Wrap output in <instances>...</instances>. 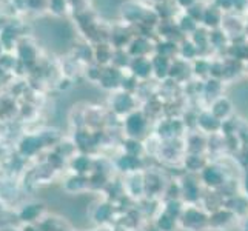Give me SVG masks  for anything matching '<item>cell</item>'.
Here are the masks:
<instances>
[{"label":"cell","mask_w":248,"mask_h":231,"mask_svg":"<svg viewBox=\"0 0 248 231\" xmlns=\"http://www.w3.org/2000/svg\"><path fill=\"white\" fill-rule=\"evenodd\" d=\"M182 28L183 29H194V23L191 22V19H183L182 20Z\"/></svg>","instance_id":"obj_14"},{"label":"cell","mask_w":248,"mask_h":231,"mask_svg":"<svg viewBox=\"0 0 248 231\" xmlns=\"http://www.w3.org/2000/svg\"><path fill=\"white\" fill-rule=\"evenodd\" d=\"M173 49H174L173 45H160L159 46V51H160L162 54H169V52H173Z\"/></svg>","instance_id":"obj_16"},{"label":"cell","mask_w":248,"mask_h":231,"mask_svg":"<svg viewBox=\"0 0 248 231\" xmlns=\"http://www.w3.org/2000/svg\"><path fill=\"white\" fill-rule=\"evenodd\" d=\"M29 5L34 6V8H37L39 5H42V0H29Z\"/></svg>","instance_id":"obj_23"},{"label":"cell","mask_w":248,"mask_h":231,"mask_svg":"<svg viewBox=\"0 0 248 231\" xmlns=\"http://www.w3.org/2000/svg\"><path fill=\"white\" fill-rule=\"evenodd\" d=\"M213 39H214V42H217V43H222V42H223V39H222V36H220L219 33H214Z\"/></svg>","instance_id":"obj_21"},{"label":"cell","mask_w":248,"mask_h":231,"mask_svg":"<svg viewBox=\"0 0 248 231\" xmlns=\"http://www.w3.org/2000/svg\"><path fill=\"white\" fill-rule=\"evenodd\" d=\"M116 80H117V73H113L111 69H108L103 76V83L106 87H111V85H116Z\"/></svg>","instance_id":"obj_4"},{"label":"cell","mask_w":248,"mask_h":231,"mask_svg":"<svg viewBox=\"0 0 248 231\" xmlns=\"http://www.w3.org/2000/svg\"><path fill=\"white\" fill-rule=\"evenodd\" d=\"M199 69H201V73H204V69H207V66H205L204 63H199V65H197V71H199Z\"/></svg>","instance_id":"obj_25"},{"label":"cell","mask_w":248,"mask_h":231,"mask_svg":"<svg viewBox=\"0 0 248 231\" xmlns=\"http://www.w3.org/2000/svg\"><path fill=\"white\" fill-rule=\"evenodd\" d=\"M217 90H219V85H217V82H210L207 87V91L210 92V94H216L217 92Z\"/></svg>","instance_id":"obj_13"},{"label":"cell","mask_w":248,"mask_h":231,"mask_svg":"<svg viewBox=\"0 0 248 231\" xmlns=\"http://www.w3.org/2000/svg\"><path fill=\"white\" fill-rule=\"evenodd\" d=\"M191 16L193 17H201V9L199 8H193L191 9Z\"/></svg>","instance_id":"obj_22"},{"label":"cell","mask_w":248,"mask_h":231,"mask_svg":"<svg viewBox=\"0 0 248 231\" xmlns=\"http://www.w3.org/2000/svg\"><path fill=\"white\" fill-rule=\"evenodd\" d=\"M20 56H22V59L25 62H31L34 59V52H33V49L29 46H22L20 48Z\"/></svg>","instance_id":"obj_6"},{"label":"cell","mask_w":248,"mask_h":231,"mask_svg":"<svg viewBox=\"0 0 248 231\" xmlns=\"http://www.w3.org/2000/svg\"><path fill=\"white\" fill-rule=\"evenodd\" d=\"M217 20H219V16H217V12L214 9L208 11L207 14H205V22H207L208 25H216Z\"/></svg>","instance_id":"obj_9"},{"label":"cell","mask_w":248,"mask_h":231,"mask_svg":"<svg viewBox=\"0 0 248 231\" xmlns=\"http://www.w3.org/2000/svg\"><path fill=\"white\" fill-rule=\"evenodd\" d=\"M36 213H37V208H36V207H29V208H26V210L23 211V217H25V219H33V217L36 216Z\"/></svg>","instance_id":"obj_12"},{"label":"cell","mask_w":248,"mask_h":231,"mask_svg":"<svg viewBox=\"0 0 248 231\" xmlns=\"http://www.w3.org/2000/svg\"><path fill=\"white\" fill-rule=\"evenodd\" d=\"M52 8H54L57 12H60V11L63 9V0H52Z\"/></svg>","instance_id":"obj_17"},{"label":"cell","mask_w":248,"mask_h":231,"mask_svg":"<svg viewBox=\"0 0 248 231\" xmlns=\"http://www.w3.org/2000/svg\"><path fill=\"white\" fill-rule=\"evenodd\" d=\"M179 2H180L182 5H190V3H191L193 0H179Z\"/></svg>","instance_id":"obj_26"},{"label":"cell","mask_w":248,"mask_h":231,"mask_svg":"<svg viewBox=\"0 0 248 231\" xmlns=\"http://www.w3.org/2000/svg\"><path fill=\"white\" fill-rule=\"evenodd\" d=\"M125 16L128 17V19H137L139 16H140V9L139 8H128V9H125Z\"/></svg>","instance_id":"obj_10"},{"label":"cell","mask_w":248,"mask_h":231,"mask_svg":"<svg viewBox=\"0 0 248 231\" xmlns=\"http://www.w3.org/2000/svg\"><path fill=\"white\" fill-rule=\"evenodd\" d=\"M108 59V51L105 46H100L99 48V60H106Z\"/></svg>","instance_id":"obj_15"},{"label":"cell","mask_w":248,"mask_h":231,"mask_svg":"<svg viewBox=\"0 0 248 231\" xmlns=\"http://www.w3.org/2000/svg\"><path fill=\"white\" fill-rule=\"evenodd\" d=\"M183 52H185L187 56H193V52H194V51H193V46H191V45H185Z\"/></svg>","instance_id":"obj_20"},{"label":"cell","mask_w":248,"mask_h":231,"mask_svg":"<svg viewBox=\"0 0 248 231\" xmlns=\"http://www.w3.org/2000/svg\"><path fill=\"white\" fill-rule=\"evenodd\" d=\"M148 49V46H147V42L145 40H137L134 46H133V54H140V52H145Z\"/></svg>","instance_id":"obj_7"},{"label":"cell","mask_w":248,"mask_h":231,"mask_svg":"<svg viewBox=\"0 0 248 231\" xmlns=\"http://www.w3.org/2000/svg\"><path fill=\"white\" fill-rule=\"evenodd\" d=\"M142 127H143V120H142L140 116L134 114L133 117H129V120H128V128H129V131H133V133L140 131Z\"/></svg>","instance_id":"obj_1"},{"label":"cell","mask_w":248,"mask_h":231,"mask_svg":"<svg viewBox=\"0 0 248 231\" xmlns=\"http://www.w3.org/2000/svg\"><path fill=\"white\" fill-rule=\"evenodd\" d=\"M86 163H88V162H86V159H80V160H77V162H76V167H77V168L82 171L83 168H85V165H86Z\"/></svg>","instance_id":"obj_19"},{"label":"cell","mask_w":248,"mask_h":231,"mask_svg":"<svg viewBox=\"0 0 248 231\" xmlns=\"http://www.w3.org/2000/svg\"><path fill=\"white\" fill-rule=\"evenodd\" d=\"M134 69L139 76H147V73L150 71V65L145 62V60H137L134 63Z\"/></svg>","instance_id":"obj_2"},{"label":"cell","mask_w":248,"mask_h":231,"mask_svg":"<svg viewBox=\"0 0 248 231\" xmlns=\"http://www.w3.org/2000/svg\"><path fill=\"white\" fill-rule=\"evenodd\" d=\"M156 68H157V73H159V76H164L166 73V60L164 57H157L156 59Z\"/></svg>","instance_id":"obj_8"},{"label":"cell","mask_w":248,"mask_h":231,"mask_svg":"<svg viewBox=\"0 0 248 231\" xmlns=\"http://www.w3.org/2000/svg\"><path fill=\"white\" fill-rule=\"evenodd\" d=\"M37 140L36 139H26L25 142H23V146H22V149L25 151V153H33L36 148H37Z\"/></svg>","instance_id":"obj_5"},{"label":"cell","mask_w":248,"mask_h":231,"mask_svg":"<svg viewBox=\"0 0 248 231\" xmlns=\"http://www.w3.org/2000/svg\"><path fill=\"white\" fill-rule=\"evenodd\" d=\"M131 106V99L128 97V96H120L117 100H116V108L119 109V111H125V109H128Z\"/></svg>","instance_id":"obj_3"},{"label":"cell","mask_w":248,"mask_h":231,"mask_svg":"<svg viewBox=\"0 0 248 231\" xmlns=\"http://www.w3.org/2000/svg\"><path fill=\"white\" fill-rule=\"evenodd\" d=\"M196 42L201 43V45L205 43V33H204V31H199V33L196 34Z\"/></svg>","instance_id":"obj_18"},{"label":"cell","mask_w":248,"mask_h":231,"mask_svg":"<svg viewBox=\"0 0 248 231\" xmlns=\"http://www.w3.org/2000/svg\"><path fill=\"white\" fill-rule=\"evenodd\" d=\"M227 111H228V103H227V102H220V103H217V105H216L214 114L220 116V114H225Z\"/></svg>","instance_id":"obj_11"},{"label":"cell","mask_w":248,"mask_h":231,"mask_svg":"<svg viewBox=\"0 0 248 231\" xmlns=\"http://www.w3.org/2000/svg\"><path fill=\"white\" fill-rule=\"evenodd\" d=\"M236 2H237V5H239V6H242V3H244V0H236Z\"/></svg>","instance_id":"obj_27"},{"label":"cell","mask_w":248,"mask_h":231,"mask_svg":"<svg viewBox=\"0 0 248 231\" xmlns=\"http://www.w3.org/2000/svg\"><path fill=\"white\" fill-rule=\"evenodd\" d=\"M219 3L223 5V6H230V5H231V0H219Z\"/></svg>","instance_id":"obj_24"}]
</instances>
